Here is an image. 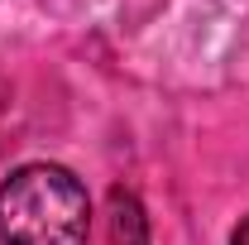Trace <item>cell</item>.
Segmentation results:
<instances>
[{"mask_svg":"<svg viewBox=\"0 0 249 245\" xmlns=\"http://www.w3.org/2000/svg\"><path fill=\"white\" fill-rule=\"evenodd\" d=\"M110 241L115 245H149V221L134 192L115 187L110 192Z\"/></svg>","mask_w":249,"mask_h":245,"instance_id":"2","label":"cell"},{"mask_svg":"<svg viewBox=\"0 0 249 245\" xmlns=\"http://www.w3.org/2000/svg\"><path fill=\"white\" fill-rule=\"evenodd\" d=\"M230 245H249V216H245V221H240V231L230 236Z\"/></svg>","mask_w":249,"mask_h":245,"instance_id":"3","label":"cell"},{"mask_svg":"<svg viewBox=\"0 0 249 245\" xmlns=\"http://www.w3.org/2000/svg\"><path fill=\"white\" fill-rule=\"evenodd\" d=\"M91 197L62 163H24L0 183V245H87Z\"/></svg>","mask_w":249,"mask_h":245,"instance_id":"1","label":"cell"}]
</instances>
